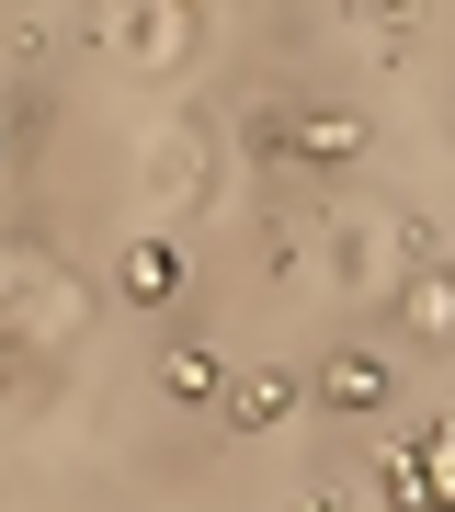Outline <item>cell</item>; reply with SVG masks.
<instances>
[{
	"mask_svg": "<svg viewBox=\"0 0 455 512\" xmlns=\"http://www.w3.org/2000/svg\"><path fill=\"white\" fill-rule=\"evenodd\" d=\"M319 399H330V410H376V399H387V365H376V353H342V365L319 376Z\"/></svg>",
	"mask_w": 455,
	"mask_h": 512,
	"instance_id": "cell-1",
	"label": "cell"
},
{
	"mask_svg": "<svg viewBox=\"0 0 455 512\" xmlns=\"http://www.w3.org/2000/svg\"><path fill=\"white\" fill-rule=\"evenodd\" d=\"M285 410H296V376H239V399H228V421H239V433H273Z\"/></svg>",
	"mask_w": 455,
	"mask_h": 512,
	"instance_id": "cell-2",
	"label": "cell"
},
{
	"mask_svg": "<svg viewBox=\"0 0 455 512\" xmlns=\"http://www.w3.org/2000/svg\"><path fill=\"white\" fill-rule=\"evenodd\" d=\"M399 308H410V330H433V342H444V330H455V274H410Z\"/></svg>",
	"mask_w": 455,
	"mask_h": 512,
	"instance_id": "cell-3",
	"label": "cell"
},
{
	"mask_svg": "<svg viewBox=\"0 0 455 512\" xmlns=\"http://www.w3.org/2000/svg\"><path fill=\"white\" fill-rule=\"evenodd\" d=\"M160 387H171V399H205V387H217V365H205V353H194V342H182V353H171V365H160Z\"/></svg>",
	"mask_w": 455,
	"mask_h": 512,
	"instance_id": "cell-4",
	"label": "cell"
},
{
	"mask_svg": "<svg viewBox=\"0 0 455 512\" xmlns=\"http://www.w3.org/2000/svg\"><path fill=\"white\" fill-rule=\"evenodd\" d=\"M308 512H330V501H308Z\"/></svg>",
	"mask_w": 455,
	"mask_h": 512,
	"instance_id": "cell-5",
	"label": "cell"
}]
</instances>
